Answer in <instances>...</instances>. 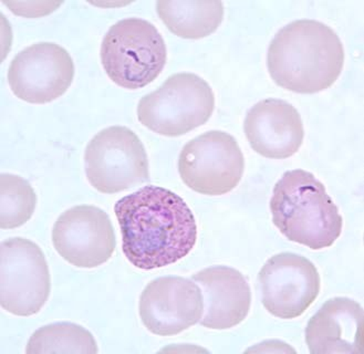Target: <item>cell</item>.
<instances>
[{
	"label": "cell",
	"instance_id": "cell-1",
	"mask_svg": "<svg viewBox=\"0 0 364 354\" xmlns=\"http://www.w3.org/2000/svg\"><path fill=\"white\" fill-rule=\"evenodd\" d=\"M125 257L134 267L152 270L186 257L198 242V225L180 195L147 185L114 205Z\"/></svg>",
	"mask_w": 364,
	"mask_h": 354
},
{
	"label": "cell",
	"instance_id": "cell-3",
	"mask_svg": "<svg viewBox=\"0 0 364 354\" xmlns=\"http://www.w3.org/2000/svg\"><path fill=\"white\" fill-rule=\"evenodd\" d=\"M272 222L290 242L312 250L331 247L341 236L343 218L324 185L312 173L288 171L274 185Z\"/></svg>",
	"mask_w": 364,
	"mask_h": 354
},
{
	"label": "cell",
	"instance_id": "cell-10",
	"mask_svg": "<svg viewBox=\"0 0 364 354\" xmlns=\"http://www.w3.org/2000/svg\"><path fill=\"white\" fill-rule=\"evenodd\" d=\"M75 68L70 53L55 43H37L17 53L8 69L14 95L33 104H46L65 95Z\"/></svg>",
	"mask_w": 364,
	"mask_h": 354
},
{
	"label": "cell",
	"instance_id": "cell-17",
	"mask_svg": "<svg viewBox=\"0 0 364 354\" xmlns=\"http://www.w3.org/2000/svg\"><path fill=\"white\" fill-rule=\"evenodd\" d=\"M99 352L91 332L71 322L51 323L38 329L28 341L27 354L85 353Z\"/></svg>",
	"mask_w": 364,
	"mask_h": 354
},
{
	"label": "cell",
	"instance_id": "cell-12",
	"mask_svg": "<svg viewBox=\"0 0 364 354\" xmlns=\"http://www.w3.org/2000/svg\"><path fill=\"white\" fill-rule=\"evenodd\" d=\"M204 310L200 288L196 282L168 276L147 284L140 298V317L149 331L171 337L200 322Z\"/></svg>",
	"mask_w": 364,
	"mask_h": 354
},
{
	"label": "cell",
	"instance_id": "cell-16",
	"mask_svg": "<svg viewBox=\"0 0 364 354\" xmlns=\"http://www.w3.org/2000/svg\"><path fill=\"white\" fill-rule=\"evenodd\" d=\"M157 15L167 29L184 39H202L218 31L224 19L222 1L160 0Z\"/></svg>",
	"mask_w": 364,
	"mask_h": 354
},
{
	"label": "cell",
	"instance_id": "cell-14",
	"mask_svg": "<svg viewBox=\"0 0 364 354\" xmlns=\"http://www.w3.org/2000/svg\"><path fill=\"white\" fill-rule=\"evenodd\" d=\"M203 294L200 323L212 330H228L242 323L252 306L250 282L242 272L228 266H213L193 274Z\"/></svg>",
	"mask_w": 364,
	"mask_h": 354
},
{
	"label": "cell",
	"instance_id": "cell-8",
	"mask_svg": "<svg viewBox=\"0 0 364 354\" xmlns=\"http://www.w3.org/2000/svg\"><path fill=\"white\" fill-rule=\"evenodd\" d=\"M245 159L237 141L224 131H210L183 147L178 173L188 188L208 196H220L237 188Z\"/></svg>",
	"mask_w": 364,
	"mask_h": 354
},
{
	"label": "cell",
	"instance_id": "cell-18",
	"mask_svg": "<svg viewBox=\"0 0 364 354\" xmlns=\"http://www.w3.org/2000/svg\"><path fill=\"white\" fill-rule=\"evenodd\" d=\"M37 195L23 177L3 173L0 175V227H21L33 218Z\"/></svg>",
	"mask_w": 364,
	"mask_h": 354
},
{
	"label": "cell",
	"instance_id": "cell-13",
	"mask_svg": "<svg viewBox=\"0 0 364 354\" xmlns=\"http://www.w3.org/2000/svg\"><path fill=\"white\" fill-rule=\"evenodd\" d=\"M244 131L255 152L274 160H284L300 150L304 123L294 105L280 99L256 103L246 115Z\"/></svg>",
	"mask_w": 364,
	"mask_h": 354
},
{
	"label": "cell",
	"instance_id": "cell-5",
	"mask_svg": "<svg viewBox=\"0 0 364 354\" xmlns=\"http://www.w3.org/2000/svg\"><path fill=\"white\" fill-rule=\"evenodd\" d=\"M214 110V91L203 77L176 73L141 99L137 119L156 134L177 137L204 125Z\"/></svg>",
	"mask_w": 364,
	"mask_h": 354
},
{
	"label": "cell",
	"instance_id": "cell-9",
	"mask_svg": "<svg viewBox=\"0 0 364 354\" xmlns=\"http://www.w3.org/2000/svg\"><path fill=\"white\" fill-rule=\"evenodd\" d=\"M258 286L264 309L280 319H296L317 299L321 279L309 259L282 252L262 266Z\"/></svg>",
	"mask_w": 364,
	"mask_h": 354
},
{
	"label": "cell",
	"instance_id": "cell-15",
	"mask_svg": "<svg viewBox=\"0 0 364 354\" xmlns=\"http://www.w3.org/2000/svg\"><path fill=\"white\" fill-rule=\"evenodd\" d=\"M363 319V308L350 298L336 297L324 302L306 328L310 353H362Z\"/></svg>",
	"mask_w": 364,
	"mask_h": 354
},
{
	"label": "cell",
	"instance_id": "cell-2",
	"mask_svg": "<svg viewBox=\"0 0 364 354\" xmlns=\"http://www.w3.org/2000/svg\"><path fill=\"white\" fill-rule=\"evenodd\" d=\"M344 49L337 33L323 23L301 19L276 33L267 53V67L276 85L284 90L314 95L338 80Z\"/></svg>",
	"mask_w": 364,
	"mask_h": 354
},
{
	"label": "cell",
	"instance_id": "cell-11",
	"mask_svg": "<svg viewBox=\"0 0 364 354\" xmlns=\"http://www.w3.org/2000/svg\"><path fill=\"white\" fill-rule=\"evenodd\" d=\"M53 244L65 262L91 269L111 259L117 238L105 210L92 205H79L59 216L53 225Z\"/></svg>",
	"mask_w": 364,
	"mask_h": 354
},
{
	"label": "cell",
	"instance_id": "cell-7",
	"mask_svg": "<svg viewBox=\"0 0 364 354\" xmlns=\"http://www.w3.org/2000/svg\"><path fill=\"white\" fill-rule=\"evenodd\" d=\"M51 278L41 248L26 238H9L0 246V304L18 317L41 312L49 299Z\"/></svg>",
	"mask_w": 364,
	"mask_h": 354
},
{
	"label": "cell",
	"instance_id": "cell-4",
	"mask_svg": "<svg viewBox=\"0 0 364 354\" xmlns=\"http://www.w3.org/2000/svg\"><path fill=\"white\" fill-rule=\"evenodd\" d=\"M100 57L107 77L115 85L137 90L162 73L167 49L160 31L150 21L125 18L105 33Z\"/></svg>",
	"mask_w": 364,
	"mask_h": 354
},
{
	"label": "cell",
	"instance_id": "cell-6",
	"mask_svg": "<svg viewBox=\"0 0 364 354\" xmlns=\"http://www.w3.org/2000/svg\"><path fill=\"white\" fill-rule=\"evenodd\" d=\"M85 175L103 194H117L150 181L146 151L125 127H107L95 134L85 153Z\"/></svg>",
	"mask_w": 364,
	"mask_h": 354
}]
</instances>
